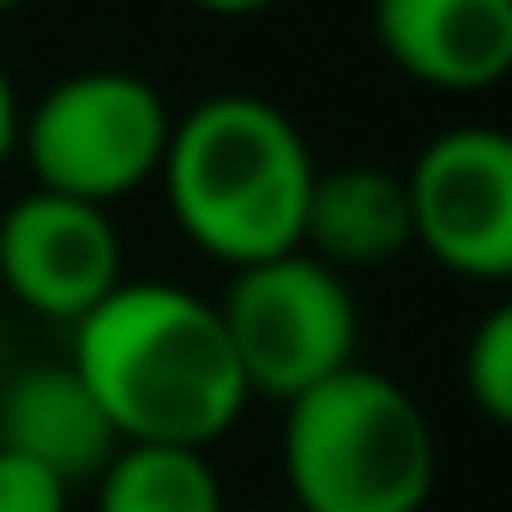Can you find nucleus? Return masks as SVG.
<instances>
[{
    "instance_id": "obj_8",
    "label": "nucleus",
    "mask_w": 512,
    "mask_h": 512,
    "mask_svg": "<svg viewBox=\"0 0 512 512\" xmlns=\"http://www.w3.org/2000/svg\"><path fill=\"white\" fill-rule=\"evenodd\" d=\"M374 37L434 91H488L512 67V0H374Z\"/></svg>"
},
{
    "instance_id": "obj_16",
    "label": "nucleus",
    "mask_w": 512,
    "mask_h": 512,
    "mask_svg": "<svg viewBox=\"0 0 512 512\" xmlns=\"http://www.w3.org/2000/svg\"><path fill=\"white\" fill-rule=\"evenodd\" d=\"M7 7H13V0H0V13H7Z\"/></svg>"
},
{
    "instance_id": "obj_11",
    "label": "nucleus",
    "mask_w": 512,
    "mask_h": 512,
    "mask_svg": "<svg viewBox=\"0 0 512 512\" xmlns=\"http://www.w3.org/2000/svg\"><path fill=\"white\" fill-rule=\"evenodd\" d=\"M97 512H223V482L193 446H121L97 476Z\"/></svg>"
},
{
    "instance_id": "obj_9",
    "label": "nucleus",
    "mask_w": 512,
    "mask_h": 512,
    "mask_svg": "<svg viewBox=\"0 0 512 512\" xmlns=\"http://www.w3.org/2000/svg\"><path fill=\"white\" fill-rule=\"evenodd\" d=\"M0 446L49 464L61 482H97L103 464L121 452V434L109 428L91 386L73 374V362H37L0 386Z\"/></svg>"
},
{
    "instance_id": "obj_5",
    "label": "nucleus",
    "mask_w": 512,
    "mask_h": 512,
    "mask_svg": "<svg viewBox=\"0 0 512 512\" xmlns=\"http://www.w3.org/2000/svg\"><path fill=\"white\" fill-rule=\"evenodd\" d=\"M169 103L151 79L121 67H91L61 85H49L19 121V145L31 157L37 187L103 205L121 193H139L169 151Z\"/></svg>"
},
{
    "instance_id": "obj_7",
    "label": "nucleus",
    "mask_w": 512,
    "mask_h": 512,
    "mask_svg": "<svg viewBox=\"0 0 512 512\" xmlns=\"http://www.w3.org/2000/svg\"><path fill=\"white\" fill-rule=\"evenodd\" d=\"M0 284L43 320L79 326L121 284V235L103 205L31 187L0 217Z\"/></svg>"
},
{
    "instance_id": "obj_13",
    "label": "nucleus",
    "mask_w": 512,
    "mask_h": 512,
    "mask_svg": "<svg viewBox=\"0 0 512 512\" xmlns=\"http://www.w3.org/2000/svg\"><path fill=\"white\" fill-rule=\"evenodd\" d=\"M73 506V482H61L49 464L7 452L0 446V512H67Z\"/></svg>"
},
{
    "instance_id": "obj_4",
    "label": "nucleus",
    "mask_w": 512,
    "mask_h": 512,
    "mask_svg": "<svg viewBox=\"0 0 512 512\" xmlns=\"http://www.w3.org/2000/svg\"><path fill=\"white\" fill-rule=\"evenodd\" d=\"M217 320L229 332L247 398H278V404L344 374L362 338V314L344 272L320 266L302 247L241 266L217 302Z\"/></svg>"
},
{
    "instance_id": "obj_1",
    "label": "nucleus",
    "mask_w": 512,
    "mask_h": 512,
    "mask_svg": "<svg viewBox=\"0 0 512 512\" xmlns=\"http://www.w3.org/2000/svg\"><path fill=\"white\" fill-rule=\"evenodd\" d=\"M67 362L103 404L121 446L205 452L253 404L217 302L157 278H121L73 326Z\"/></svg>"
},
{
    "instance_id": "obj_14",
    "label": "nucleus",
    "mask_w": 512,
    "mask_h": 512,
    "mask_svg": "<svg viewBox=\"0 0 512 512\" xmlns=\"http://www.w3.org/2000/svg\"><path fill=\"white\" fill-rule=\"evenodd\" d=\"M19 145V97H13V79L7 67H0V163H7V151Z\"/></svg>"
},
{
    "instance_id": "obj_2",
    "label": "nucleus",
    "mask_w": 512,
    "mask_h": 512,
    "mask_svg": "<svg viewBox=\"0 0 512 512\" xmlns=\"http://www.w3.org/2000/svg\"><path fill=\"white\" fill-rule=\"evenodd\" d=\"M157 175L187 241L229 272L302 247L314 151L302 127L266 97L223 91L193 103L169 127Z\"/></svg>"
},
{
    "instance_id": "obj_6",
    "label": "nucleus",
    "mask_w": 512,
    "mask_h": 512,
    "mask_svg": "<svg viewBox=\"0 0 512 512\" xmlns=\"http://www.w3.org/2000/svg\"><path fill=\"white\" fill-rule=\"evenodd\" d=\"M410 235L458 278L500 284L512 272V139L452 127L428 139L404 175Z\"/></svg>"
},
{
    "instance_id": "obj_12",
    "label": "nucleus",
    "mask_w": 512,
    "mask_h": 512,
    "mask_svg": "<svg viewBox=\"0 0 512 512\" xmlns=\"http://www.w3.org/2000/svg\"><path fill=\"white\" fill-rule=\"evenodd\" d=\"M464 392L494 428L512 422V308H488L476 320L464 344Z\"/></svg>"
},
{
    "instance_id": "obj_10",
    "label": "nucleus",
    "mask_w": 512,
    "mask_h": 512,
    "mask_svg": "<svg viewBox=\"0 0 512 512\" xmlns=\"http://www.w3.org/2000/svg\"><path fill=\"white\" fill-rule=\"evenodd\" d=\"M410 193L398 169L380 163H338L314 169L308 211H302V253L332 272H368L410 247Z\"/></svg>"
},
{
    "instance_id": "obj_15",
    "label": "nucleus",
    "mask_w": 512,
    "mask_h": 512,
    "mask_svg": "<svg viewBox=\"0 0 512 512\" xmlns=\"http://www.w3.org/2000/svg\"><path fill=\"white\" fill-rule=\"evenodd\" d=\"M205 13H266V7H278V0H199Z\"/></svg>"
},
{
    "instance_id": "obj_3",
    "label": "nucleus",
    "mask_w": 512,
    "mask_h": 512,
    "mask_svg": "<svg viewBox=\"0 0 512 512\" xmlns=\"http://www.w3.org/2000/svg\"><path fill=\"white\" fill-rule=\"evenodd\" d=\"M440 476L428 410L350 362L284 404V482L302 512H422Z\"/></svg>"
}]
</instances>
